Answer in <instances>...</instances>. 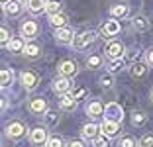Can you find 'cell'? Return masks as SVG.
<instances>
[{
    "instance_id": "cell-1",
    "label": "cell",
    "mask_w": 153,
    "mask_h": 147,
    "mask_svg": "<svg viewBox=\"0 0 153 147\" xmlns=\"http://www.w3.org/2000/svg\"><path fill=\"white\" fill-rule=\"evenodd\" d=\"M96 39V31H82L79 36H75L73 39V47L75 49H86L88 45H92Z\"/></svg>"
},
{
    "instance_id": "cell-2",
    "label": "cell",
    "mask_w": 153,
    "mask_h": 147,
    "mask_svg": "<svg viewBox=\"0 0 153 147\" xmlns=\"http://www.w3.org/2000/svg\"><path fill=\"white\" fill-rule=\"evenodd\" d=\"M20 80H22V85L26 90H36L37 85H39V75L33 71H24L20 75Z\"/></svg>"
},
{
    "instance_id": "cell-3",
    "label": "cell",
    "mask_w": 153,
    "mask_h": 147,
    "mask_svg": "<svg viewBox=\"0 0 153 147\" xmlns=\"http://www.w3.org/2000/svg\"><path fill=\"white\" fill-rule=\"evenodd\" d=\"M124 45L120 43V41H110L108 45H106V49H104V53H106V57L108 59H122V55H124Z\"/></svg>"
},
{
    "instance_id": "cell-4",
    "label": "cell",
    "mask_w": 153,
    "mask_h": 147,
    "mask_svg": "<svg viewBox=\"0 0 153 147\" xmlns=\"http://www.w3.org/2000/svg\"><path fill=\"white\" fill-rule=\"evenodd\" d=\"M37 31H39V27H37V24L33 22V20H26V22L20 26V33H22V37H26V39L36 37Z\"/></svg>"
},
{
    "instance_id": "cell-5",
    "label": "cell",
    "mask_w": 153,
    "mask_h": 147,
    "mask_svg": "<svg viewBox=\"0 0 153 147\" xmlns=\"http://www.w3.org/2000/svg\"><path fill=\"white\" fill-rule=\"evenodd\" d=\"M73 39H75V33H73L71 27H57L55 30V41L57 43H73Z\"/></svg>"
},
{
    "instance_id": "cell-6",
    "label": "cell",
    "mask_w": 153,
    "mask_h": 147,
    "mask_svg": "<svg viewBox=\"0 0 153 147\" xmlns=\"http://www.w3.org/2000/svg\"><path fill=\"white\" fill-rule=\"evenodd\" d=\"M76 71H79V67H76L75 61H61L57 67L59 76H75Z\"/></svg>"
},
{
    "instance_id": "cell-7",
    "label": "cell",
    "mask_w": 153,
    "mask_h": 147,
    "mask_svg": "<svg viewBox=\"0 0 153 147\" xmlns=\"http://www.w3.org/2000/svg\"><path fill=\"white\" fill-rule=\"evenodd\" d=\"M47 131H45V128H33L32 131H30V141L33 143V145H43V143H47Z\"/></svg>"
},
{
    "instance_id": "cell-8",
    "label": "cell",
    "mask_w": 153,
    "mask_h": 147,
    "mask_svg": "<svg viewBox=\"0 0 153 147\" xmlns=\"http://www.w3.org/2000/svg\"><path fill=\"white\" fill-rule=\"evenodd\" d=\"M120 31V24L116 22V20H108L106 24H102V27H100V33H102L106 39H110V37H114Z\"/></svg>"
},
{
    "instance_id": "cell-9",
    "label": "cell",
    "mask_w": 153,
    "mask_h": 147,
    "mask_svg": "<svg viewBox=\"0 0 153 147\" xmlns=\"http://www.w3.org/2000/svg\"><path fill=\"white\" fill-rule=\"evenodd\" d=\"M24 131H26V128H24L22 122H12V124L6 125V135L12 139H20L24 135Z\"/></svg>"
},
{
    "instance_id": "cell-10",
    "label": "cell",
    "mask_w": 153,
    "mask_h": 147,
    "mask_svg": "<svg viewBox=\"0 0 153 147\" xmlns=\"http://www.w3.org/2000/svg\"><path fill=\"white\" fill-rule=\"evenodd\" d=\"M59 108L61 110H65V112H73L76 108V98H75V94H61V98H59Z\"/></svg>"
},
{
    "instance_id": "cell-11",
    "label": "cell",
    "mask_w": 153,
    "mask_h": 147,
    "mask_svg": "<svg viewBox=\"0 0 153 147\" xmlns=\"http://www.w3.org/2000/svg\"><path fill=\"white\" fill-rule=\"evenodd\" d=\"M53 90L57 94H67L71 90V80L69 76H59V79L53 80Z\"/></svg>"
},
{
    "instance_id": "cell-12",
    "label": "cell",
    "mask_w": 153,
    "mask_h": 147,
    "mask_svg": "<svg viewBox=\"0 0 153 147\" xmlns=\"http://www.w3.org/2000/svg\"><path fill=\"white\" fill-rule=\"evenodd\" d=\"M27 110L32 112V114H37V116H39V114H45V112H47V102H45L43 98H33L32 102L27 104Z\"/></svg>"
},
{
    "instance_id": "cell-13",
    "label": "cell",
    "mask_w": 153,
    "mask_h": 147,
    "mask_svg": "<svg viewBox=\"0 0 153 147\" xmlns=\"http://www.w3.org/2000/svg\"><path fill=\"white\" fill-rule=\"evenodd\" d=\"M100 131H102V135H106V137H114V135L120 131V124H118V122H112V120H106L100 125Z\"/></svg>"
},
{
    "instance_id": "cell-14",
    "label": "cell",
    "mask_w": 153,
    "mask_h": 147,
    "mask_svg": "<svg viewBox=\"0 0 153 147\" xmlns=\"http://www.w3.org/2000/svg\"><path fill=\"white\" fill-rule=\"evenodd\" d=\"M98 131H100V128H98V125H94V124H86V125H82V137L88 139V141H94L96 137H100Z\"/></svg>"
},
{
    "instance_id": "cell-15",
    "label": "cell",
    "mask_w": 153,
    "mask_h": 147,
    "mask_svg": "<svg viewBox=\"0 0 153 147\" xmlns=\"http://www.w3.org/2000/svg\"><path fill=\"white\" fill-rule=\"evenodd\" d=\"M67 22H69V18H67V14H63V12L49 16V24L53 27H65V26H67Z\"/></svg>"
},
{
    "instance_id": "cell-16",
    "label": "cell",
    "mask_w": 153,
    "mask_h": 147,
    "mask_svg": "<svg viewBox=\"0 0 153 147\" xmlns=\"http://www.w3.org/2000/svg\"><path fill=\"white\" fill-rule=\"evenodd\" d=\"M131 26H134L135 31H147L151 24H149V20L145 18V16H135L134 22H131Z\"/></svg>"
},
{
    "instance_id": "cell-17",
    "label": "cell",
    "mask_w": 153,
    "mask_h": 147,
    "mask_svg": "<svg viewBox=\"0 0 153 147\" xmlns=\"http://www.w3.org/2000/svg\"><path fill=\"white\" fill-rule=\"evenodd\" d=\"M45 6H47L45 0H27L26 8L30 10L32 14H39V12H43V10H45Z\"/></svg>"
},
{
    "instance_id": "cell-18",
    "label": "cell",
    "mask_w": 153,
    "mask_h": 147,
    "mask_svg": "<svg viewBox=\"0 0 153 147\" xmlns=\"http://www.w3.org/2000/svg\"><path fill=\"white\" fill-rule=\"evenodd\" d=\"M24 55H26L27 59H37L41 55V47L36 43H27L26 47H24Z\"/></svg>"
},
{
    "instance_id": "cell-19",
    "label": "cell",
    "mask_w": 153,
    "mask_h": 147,
    "mask_svg": "<svg viewBox=\"0 0 153 147\" xmlns=\"http://www.w3.org/2000/svg\"><path fill=\"white\" fill-rule=\"evenodd\" d=\"M2 6H4V12L10 14V16H18V14L22 12V6H20L18 0H10V2H6V4H2Z\"/></svg>"
},
{
    "instance_id": "cell-20",
    "label": "cell",
    "mask_w": 153,
    "mask_h": 147,
    "mask_svg": "<svg viewBox=\"0 0 153 147\" xmlns=\"http://www.w3.org/2000/svg\"><path fill=\"white\" fill-rule=\"evenodd\" d=\"M63 10V4L59 2V0H49L47 2V6H45V12L49 14V16H53V14H59Z\"/></svg>"
},
{
    "instance_id": "cell-21",
    "label": "cell",
    "mask_w": 153,
    "mask_h": 147,
    "mask_svg": "<svg viewBox=\"0 0 153 147\" xmlns=\"http://www.w3.org/2000/svg\"><path fill=\"white\" fill-rule=\"evenodd\" d=\"M102 110H104L102 104L96 102V100H94V102H90L88 106H86V112H88L90 116H102Z\"/></svg>"
},
{
    "instance_id": "cell-22",
    "label": "cell",
    "mask_w": 153,
    "mask_h": 147,
    "mask_svg": "<svg viewBox=\"0 0 153 147\" xmlns=\"http://www.w3.org/2000/svg\"><path fill=\"white\" fill-rule=\"evenodd\" d=\"M110 14H112L114 18H124V16L128 14V6L116 4V6H112V8H110Z\"/></svg>"
},
{
    "instance_id": "cell-23",
    "label": "cell",
    "mask_w": 153,
    "mask_h": 147,
    "mask_svg": "<svg viewBox=\"0 0 153 147\" xmlns=\"http://www.w3.org/2000/svg\"><path fill=\"white\" fill-rule=\"evenodd\" d=\"M12 79H14L12 71H10V69H2V75H0V85H2V86H8L10 82H12Z\"/></svg>"
},
{
    "instance_id": "cell-24",
    "label": "cell",
    "mask_w": 153,
    "mask_h": 147,
    "mask_svg": "<svg viewBox=\"0 0 153 147\" xmlns=\"http://www.w3.org/2000/svg\"><path fill=\"white\" fill-rule=\"evenodd\" d=\"M6 47H8L10 51H24V47H26V45H24L22 39H12V41H8V43H6Z\"/></svg>"
},
{
    "instance_id": "cell-25",
    "label": "cell",
    "mask_w": 153,
    "mask_h": 147,
    "mask_svg": "<svg viewBox=\"0 0 153 147\" xmlns=\"http://www.w3.org/2000/svg\"><path fill=\"white\" fill-rule=\"evenodd\" d=\"M100 65H102V57H98V55H92V57L86 59V67L88 69H98Z\"/></svg>"
},
{
    "instance_id": "cell-26",
    "label": "cell",
    "mask_w": 153,
    "mask_h": 147,
    "mask_svg": "<svg viewBox=\"0 0 153 147\" xmlns=\"http://www.w3.org/2000/svg\"><path fill=\"white\" fill-rule=\"evenodd\" d=\"M145 75V65L143 63H134L131 65V76H143Z\"/></svg>"
},
{
    "instance_id": "cell-27",
    "label": "cell",
    "mask_w": 153,
    "mask_h": 147,
    "mask_svg": "<svg viewBox=\"0 0 153 147\" xmlns=\"http://www.w3.org/2000/svg\"><path fill=\"white\" fill-rule=\"evenodd\" d=\"M45 120H47V124H49V125H55L59 122V114H57V112L47 110V112H45Z\"/></svg>"
},
{
    "instance_id": "cell-28",
    "label": "cell",
    "mask_w": 153,
    "mask_h": 147,
    "mask_svg": "<svg viewBox=\"0 0 153 147\" xmlns=\"http://www.w3.org/2000/svg\"><path fill=\"white\" fill-rule=\"evenodd\" d=\"M145 122H147V118H145V114H141V112H140V114L135 112L134 118H131V124H134V125H143Z\"/></svg>"
},
{
    "instance_id": "cell-29",
    "label": "cell",
    "mask_w": 153,
    "mask_h": 147,
    "mask_svg": "<svg viewBox=\"0 0 153 147\" xmlns=\"http://www.w3.org/2000/svg\"><path fill=\"white\" fill-rule=\"evenodd\" d=\"M106 69H108L110 73H116L118 69H122V59H112V61L108 63V67H106Z\"/></svg>"
},
{
    "instance_id": "cell-30",
    "label": "cell",
    "mask_w": 153,
    "mask_h": 147,
    "mask_svg": "<svg viewBox=\"0 0 153 147\" xmlns=\"http://www.w3.org/2000/svg\"><path fill=\"white\" fill-rule=\"evenodd\" d=\"M118 145H120V147H137V143H135L134 137H122Z\"/></svg>"
},
{
    "instance_id": "cell-31",
    "label": "cell",
    "mask_w": 153,
    "mask_h": 147,
    "mask_svg": "<svg viewBox=\"0 0 153 147\" xmlns=\"http://www.w3.org/2000/svg\"><path fill=\"white\" fill-rule=\"evenodd\" d=\"M140 147H153V135L147 134L140 139Z\"/></svg>"
},
{
    "instance_id": "cell-32",
    "label": "cell",
    "mask_w": 153,
    "mask_h": 147,
    "mask_svg": "<svg viewBox=\"0 0 153 147\" xmlns=\"http://www.w3.org/2000/svg\"><path fill=\"white\" fill-rule=\"evenodd\" d=\"M45 147H63V141H61V137H49Z\"/></svg>"
},
{
    "instance_id": "cell-33",
    "label": "cell",
    "mask_w": 153,
    "mask_h": 147,
    "mask_svg": "<svg viewBox=\"0 0 153 147\" xmlns=\"http://www.w3.org/2000/svg\"><path fill=\"white\" fill-rule=\"evenodd\" d=\"M92 143H94V147H108V139H106V135H104V137H96Z\"/></svg>"
},
{
    "instance_id": "cell-34",
    "label": "cell",
    "mask_w": 153,
    "mask_h": 147,
    "mask_svg": "<svg viewBox=\"0 0 153 147\" xmlns=\"http://www.w3.org/2000/svg\"><path fill=\"white\" fill-rule=\"evenodd\" d=\"M0 39H2V43H4V45L10 41V31L6 30V27H2V37H0Z\"/></svg>"
},
{
    "instance_id": "cell-35",
    "label": "cell",
    "mask_w": 153,
    "mask_h": 147,
    "mask_svg": "<svg viewBox=\"0 0 153 147\" xmlns=\"http://www.w3.org/2000/svg\"><path fill=\"white\" fill-rule=\"evenodd\" d=\"M67 147H85V145H82V141H79V139H71V141H67Z\"/></svg>"
},
{
    "instance_id": "cell-36",
    "label": "cell",
    "mask_w": 153,
    "mask_h": 147,
    "mask_svg": "<svg viewBox=\"0 0 153 147\" xmlns=\"http://www.w3.org/2000/svg\"><path fill=\"white\" fill-rule=\"evenodd\" d=\"M100 85L102 86H110V76H102V79H100Z\"/></svg>"
},
{
    "instance_id": "cell-37",
    "label": "cell",
    "mask_w": 153,
    "mask_h": 147,
    "mask_svg": "<svg viewBox=\"0 0 153 147\" xmlns=\"http://www.w3.org/2000/svg\"><path fill=\"white\" fill-rule=\"evenodd\" d=\"M147 63H149V65H153V49H149V51H147Z\"/></svg>"
},
{
    "instance_id": "cell-38",
    "label": "cell",
    "mask_w": 153,
    "mask_h": 147,
    "mask_svg": "<svg viewBox=\"0 0 153 147\" xmlns=\"http://www.w3.org/2000/svg\"><path fill=\"white\" fill-rule=\"evenodd\" d=\"M85 94H86V92H85V90H79V92H76V94H75V98H76V100H79V98H82V96H85Z\"/></svg>"
},
{
    "instance_id": "cell-39",
    "label": "cell",
    "mask_w": 153,
    "mask_h": 147,
    "mask_svg": "<svg viewBox=\"0 0 153 147\" xmlns=\"http://www.w3.org/2000/svg\"><path fill=\"white\" fill-rule=\"evenodd\" d=\"M6 2H10V0H2V4H6Z\"/></svg>"
},
{
    "instance_id": "cell-40",
    "label": "cell",
    "mask_w": 153,
    "mask_h": 147,
    "mask_svg": "<svg viewBox=\"0 0 153 147\" xmlns=\"http://www.w3.org/2000/svg\"><path fill=\"white\" fill-rule=\"evenodd\" d=\"M151 100H153V90H151Z\"/></svg>"
}]
</instances>
